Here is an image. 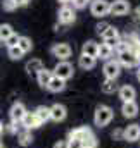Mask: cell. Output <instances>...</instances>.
<instances>
[{
	"label": "cell",
	"mask_w": 140,
	"mask_h": 148,
	"mask_svg": "<svg viewBox=\"0 0 140 148\" xmlns=\"http://www.w3.org/2000/svg\"><path fill=\"white\" fill-rule=\"evenodd\" d=\"M100 90H102V93H105V95H112V93L119 91L116 79H107V77L104 79V83L100 84Z\"/></svg>",
	"instance_id": "obj_22"
},
{
	"label": "cell",
	"mask_w": 140,
	"mask_h": 148,
	"mask_svg": "<svg viewBox=\"0 0 140 148\" xmlns=\"http://www.w3.org/2000/svg\"><path fill=\"white\" fill-rule=\"evenodd\" d=\"M132 16H133V21H135L137 24H140V5H139V7H135V9H133Z\"/></svg>",
	"instance_id": "obj_37"
},
{
	"label": "cell",
	"mask_w": 140,
	"mask_h": 148,
	"mask_svg": "<svg viewBox=\"0 0 140 148\" xmlns=\"http://www.w3.org/2000/svg\"><path fill=\"white\" fill-rule=\"evenodd\" d=\"M43 122L38 119V115H36L35 112H28L26 114V117H24V121H23V127L24 129H36V127H40Z\"/></svg>",
	"instance_id": "obj_14"
},
{
	"label": "cell",
	"mask_w": 140,
	"mask_h": 148,
	"mask_svg": "<svg viewBox=\"0 0 140 148\" xmlns=\"http://www.w3.org/2000/svg\"><path fill=\"white\" fill-rule=\"evenodd\" d=\"M118 95H119V98L123 100V103H126V102H135L137 91H135V88H133V86L125 84V86H121V88H119Z\"/></svg>",
	"instance_id": "obj_12"
},
{
	"label": "cell",
	"mask_w": 140,
	"mask_h": 148,
	"mask_svg": "<svg viewBox=\"0 0 140 148\" xmlns=\"http://www.w3.org/2000/svg\"><path fill=\"white\" fill-rule=\"evenodd\" d=\"M90 12L95 17H104L107 14H111V3L107 0H94L90 3Z\"/></svg>",
	"instance_id": "obj_4"
},
{
	"label": "cell",
	"mask_w": 140,
	"mask_h": 148,
	"mask_svg": "<svg viewBox=\"0 0 140 148\" xmlns=\"http://www.w3.org/2000/svg\"><path fill=\"white\" fill-rule=\"evenodd\" d=\"M125 140L133 143V141H140V126L139 124H130L128 127H125Z\"/></svg>",
	"instance_id": "obj_15"
},
{
	"label": "cell",
	"mask_w": 140,
	"mask_h": 148,
	"mask_svg": "<svg viewBox=\"0 0 140 148\" xmlns=\"http://www.w3.org/2000/svg\"><path fill=\"white\" fill-rule=\"evenodd\" d=\"M0 136H2V133H0Z\"/></svg>",
	"instance_id": "obj_44"
},
{
	"label": "cell",
	"mask_w": 140,
	"mask_h": 148,
	"mask_svg": "<svg viewBox=\"0 0 140 148\" xmlns=\"http://www.w3.org/2000/svg\"><path fill=\"white\" fill-rule=\"evenodd\" d=\"M137 79L140 81V67H139V71H137Z\"/></svg>",
	"instance_id": "obj_41"
},
{
	"label": "cell",
	"mask_w": 140,
	"mask_h": 148,
	"mask_svg": "<svg viewBox=\"0 0 140 148\" xmlns=\"http://www.w3.org/2000/svg\"><path fill=\"white\" fill-rule=\"evenodd\" d=\"M57 2H59V3H62V5H68L69 2H73V0H57Z\"/></svg>",
	"instance_id": "obj_40"
},
{
	"label": "cell",
	"mask_w": 140,
	"mask_h": 148,
	"mask_svg": "<svg viewBox=\"0 0 140 148\" xmlns=\"http://www.w3.org/2000/svg\"><path fill=\"white\" fill-rule=\"evenodd\" d=\"M0 45H2V40H0Z\"/></svg>",
	"instance_id": "obj_43"
},
{
	"label": "cell",
	"mask_w": 140,
	"mask_h": 148,
	"mask_svg": "<svg viewBox=\"0 0 140 148\" xmlns=\"http://www.w3.org/2000/svg\"><path fill=\"white\" fill-rule=\"evenodd\" d=\"M97 147H99V140L95 138V134H92L87 140H83V148H97Z\"/></svg>",
	"instance_id": "obj_30"
},
{
	"label": "cell",
	"mask_w": 140,
	"mask_h": 148,
	"mask_svg": "<svg viewBox=\"0 0 140 148\" xmlns=\"http://www.w3.org/2000/svg\"><path fill=\"white\" fill-rule=\"evenodd\" d=\"M78 64H80V67L81 69H85V71H90V69H94L95 67V64H97V59L95 57H88V55H80V59H78Z\"/></svg>",
	"instance_id": "obj_19"
},
{
	"label": "cell",
	"mask_w": 140,
	"mask_h": 148,
	"mask_svg": "<svg viewBox=\"0 0 140 148\" xmlns=\"http://www.w3.org/2000/svg\"><path fill=\"white\" fill-rule=\"evenodd\" d=\"M102 40H104V43H107L109 47H116L119 41H121V38H119V31L114 28V26H109L107 29H105V33L102 35Z\"/></svg>",
	"instance_id": "obj_10"
},
{
	"label": "cell",
	"mask_w": 140,
	"mask_h": 148,
	"mask_svg": "<svg viewBox=\"0 0 140 148\" xmlns=\"http://www.w3.org/2000/svg\"><path fill=\"white\" fill-rule=\"evenodd\" d=\"M121 112H123V115H125L126 119H133V117H137V114H139V105H137L135 102H126V103H123Z\"/></svg>",
	"instance_id": "obj_17"
},
{
	"label": "cell",
	"mask_w": 140,
	"mask_h": 148,
	"mask_svg": "<svg viewBox=\"0 0 140 148\" xmlns=\"http://www.w3.org/2000/svg\"><path fill=\"white\" fill-rule=\"evenodd\" d=\"M66 115H68V110H66V107H64V105L55 103V105H52V107H50V119H52L54 122H61V121H64V119H66Z\"/></svg>",
	"instance_id": "obj_13"
},
{
	"label": "cell",
	"mask_w": 140,
	"mask_h": 148,
	"mask_svg": "<svg viewBox=\"0 0 140 148\" xmlns=\"http://www.w3.org/2000/svg\"><path fill=\"white\" fill-rule=\"evenodd\" d=\"M42 69H45V67H43V62L40 59H31L30 62H26V73L28 74H38Z\"/></svg>",
	"instance_id": "obj_23"
},
{
	"label": "cell",
	"mask_w": 140,
	"mask_h": 148,
	"mask_svg": "<svg viewBox=\"0 0 140 148\" xmlns=\"http://www.w3.org/2000/svg\"><path fill=\"white\" fill-rule=\"evenodd\" d=\"M94 133H92V129L88 127V126H81V127H76V129H73V131H69L68 133V140H87L88 136H92Z\"/></svg>",
	"instance_id": "obj_11"
},
{
	"label": "cell",
	"mask_w": 140,
	"mask_h": 148,
	"mask_svg": "<svg viewBox=\"0 0 140 148\" xmlns=\"http://www.w3.org/2000/svg\"><path fill=\"white\" fill-rule=\"evenodd\" d=\"M17 43H19V36L14 33L12 36H10L9 40H7V41H5V47H7V48H12V47H17Z\"/></svg>",
	"instance_id": "obj_32"
},
{
	"label": "cell",
	"mask_w": 140,
	"mask_h": 148,
	"mask_svg": "<svg viewBox=\"0 0 140 148\" xmlns=\"http://www.w3.org/2000/svg\"><path fill=\"white\" fill-rule=\"evenodd\" d=\"M81 53L83 55H88V57H99V43H95V41H87V43H83V47H81Z\"/></svg>",
	"instance_id": "obj_16"
},
{
	"label": "cell",
	"mask_w": 140,
	"mask_h": 148,
	"mask_svg": "<svg viewBox=\"0 0 140 148\" xmlns=\"http://www.w3.org/2000/svg\"><path fill=\"white\" fill-rule=\"evenodd\" d=\"M54 148H68V141H57Z\"/></svg>",
	"instance_id": "obj_38"
},
{
	"label": "cell",
	"mask_w": 140,
	"mask_h": 148,
	"mask_svg": "<svg viewBox=\"0 0 140 148\" xmlns=\"http://www.w3.org/2000/svg\"><path fill=\"white\" fill-rule=\"evenodd\" d=\"M102 71H104V76L107 79H116V77L119 76V73H121V64L118 62V59H116V60H114V59L105 60Z\"/></svg>",
	"instance_id": "obj_6"
},
{
	"label": "cell",
	"mask_w": 140,
	"mask_h": 148,
	"mask_svg": "<svg viewBox=\"0 0 140 148\" xmlns=\"http://www.w3.org/2000/svg\"><path fill=\"white\" fill-rule=\"evenodd\" d=\"M118 62L125 67H137L140 66V53L133 52V50H126L118 53Z\"/></svg>",
	"instance_id": "obj_2"
},
{
	"label": "cell",
	"mask_w": 140,
	"mask_h": 148,
	"mask_svg": "<svg viewBox=\"0 0 140 148\" xmlns=\"http://www.w3.org/2000/svg\"><path fill=\"white\" fill-rule=\"evenodd\" d=\"M12 35H14V29H12L10 24H0V40H2V43H5Z\"/></svg>",
	"instance_id": "obj_25"
},
{
	"label": "cell",
	"mask_w": 140,
	"mask_h": 148,
	"mask_svg": "<svg viewBox=\"0 0 140 148\" xmlns=\"http://www.w3.org/2000/svg\"><path fill=\"white\" fill-rule=\"evenodd\" d=\"M73 74H74V67L71 66L68 60H59L57 66L54 67V76H57V77H61L64 81H68L69 77H73Z\"/></svg>",
	"instance_id": "obj_3"
},
{
	"label": "cell",
	"mask_w": 140,
	"mask_h": 148,
	"mask_svg": "<svg viewBox=\"0 0 140 148\" xmlns=\"http://www.w3.org/2000/svg\"><path fill=\"white\" fill-rule=\"evenodd\" d=\"M132 10L128 0H114L111 3V16H126Z\"/></svg>",
	"instance_id": "obj_9"
},
{
	"label": "cell",
	"mask_w": 140,
	"mask_h": 148,
	"mask_svg": "<svg viewBox=\"0 0 140 148\" xmlns=\"http://www.w3.org/2000/svg\"><path fill=\"white\" fill-rule=\"evenodd\" d=\"M17 143H19L21 147H30V145L33 143V134H31V131H30V129L19 131V133H17Z\"/></svg>",
	"instance_id": "obj_21"
},
{
	"label": "cell",
	"mask_w": 140,
	"mask_h": 148,
	"mask_svg": "<svg viewBox=\"0 0 140 148\" xmlns=\"http://www.w3.org/2000/svg\"><path fill=\"white\" fill-rule=\"evenodd\" d=\"M76 21V14H74V7L69 5H62L61 10H59V23L64 24V26H69Z\"/></svg>",
	"instance_id": "obj_7"
},
{
	"label": "cell",
	"mask_w": 140,
	"mask_h": 148,
	"mask_svg": "<svg viewBox=\"0 0 140 148\" xmlns=\"http://www.w3.org/2000/svg\"><path fill=\"white\" fill-rule=\"evenodd\" d=\"M35 114L38 115V119H40L42 122H47V121L50 119V107H45V105H40V107H36Z\"/></svg>",
	"instance_id": "obj_26"
},
{
	"label": "cell",
	"mask_w": 140,
	"mask_h": 148,
	"mask_svg": "<svg viewBox=\"0 0 140 148\" xmlns=\"http://www.w3.org/2000/svg\"><path fill=\"white\" fill-rule=\"evenodd\" d=\"M109 26H111L109 23H105V21H102V23H99V24L95 26V29H97V33H99V35L102 36V35H104V33H105V29H107Z\"/></svg>",
	"instance_id": "obj_33"
},
{
	"label": "cell",
	"mask_w": 140,
	"mask_h": 148,
	"mask_svg": "<svg viewBox=\"0 0 140 148\" xmlns=\"http://www.w3.org/2000/svg\"><path fill=\"white\" fill-rule=\"evenodd\" d=\"M19 129V124L17 122H10V124H5V133H9V134H16V133H19L17 131Z\"/></svg>",
	"instance_id": "obj_31"
},
{
	"label": "cell",
	"mask_w": 140,
	"mask_h": 148,
	"mask_svg": "<svg viewBox=\"0 0 140 148\" xmlns=\"http://www.w3.org/2000/svg\"><path fill=\"white\" fill-rule=\"evenodd\" d=\"M52 77H54V73L49 71V69H42L40 73L36 74V81H38V84H40L42 88H47L49 83L52 81Z\"/></svg>",
	"instance_id": "obj_18"
},
{
	"label": "cell",
	"mask_w": 140,
	"mask_h": 148,
	"mask_svg": "<svg viewBox=\"0 0 140 148\" xmlns=\"http://www.w3.org/2000/svg\"><path fill=\"white\" fill-rule=\"evenodd\" d=\"M0 148H3V145H2V143H0Z\"/></svg>",
	"instance_id": "obj_42"
},
{
	"label": "cell",
	"mask_w": 140,
	"mask_h": 148,
	"mask_svg": "<svg viewBox=\"0 0 140 148\" xmlns=\"http://www.w3.org/2000/svg\"><path fill=\"white\" fill-rule=\"evenodd\" d=\"M64 88H66V81L61 79V77H57V76H54L52 81H50L49 86H47V90L52 91V93H59V91H62Z\"/></svg>",
	"instance_id": "obj_20"
},
{
	"label": "cell",
	"mask_w": 140,
	"mask_h": 148,
	"mask_svg": "<svg viewBox=\"0 0 140 148\" xmlns=\"http://www.w3.org/2000/svg\"><path fill=\"white\" fill-rule=\"evenodd\" d=\"M114 140H125V129H114L111 134Z\"/></svg>",
	"instance_id": "obj_35"
},
{
	"label": "cell",
	"mask_w": 140,
	"mask_h": 148,
	"mask_svg": "<svg viewBox=\"0 0 140 148\" xmlns=\"http://www.w3.org/2000/svg\"><path fill=\"white\" fill-rule=\"evenodd\" d=\"M88 2H90V0H73V7H74V9H85Z\"/></svg>",
	"instance_id": "obj_36"
},
{
	"label": "cell",
	"mask_w": 140,
	"mask_h": 148,
	"mask_svg": "<svg viewBox=\"0 0 140 148\" xmlns=\"http://www.w3.org/2000/svg\"><path fill=\"white\" fill-rule=\"evenodd\" d=\"M50 53L54 57H57L59 60H68L71 57V53H73V50H71V47L68 43H55L50 48Z\"/></svg>",
	"instance_id": "obj_5"
},
{
	"label": "cell",
	"mask_w": 140,
	"mask_h": 148,
	"mask_svg": "<svg viewBox=\"0 0 140 148\" xmlns=\"http://www.w3.org/2000/svg\"><path fill=\"white\" fill-rule=\"evenodd\" d=\"M7 53H9V57H10L12 60H19V59L24 55V52H23L19 47H12V48H7Z\"/></svg>",
	"instance_id": "obj_28"
},
{
	"label": "cell",
	"mask_w": 140,
	"mask_h": 148,
	"mask_svg": "<svg viewBox=\"0 0 140 148\" xmlns=\"http://www.w3.org/2000/svg\"><path fill=\"white\" fill-rule=\"evenodd\" d=\"M30 2H31V0H17V3H19V7H21V5H28Z\"/></svg>",
	"instance_id": "obj_39"
},
{
	"label": "cell",
	"mask_w": 140,
	"mask_h": 148,
	"mask_svg": "<svg viewBox=\"0 0 140 148\" xmlns=\"http://www.w3.org/2000/svg\"><path fill=\"white\" fill-rule=\"evenodd\" d=\"M17 47H19L24 53H28V52H31L33 43H31V40H30L28 36H19V43H17Z\"/></svg>",
	"instance_id": "obj_27"
},
{
	"label": "cell",
	"mask_w": 140,
	"mask_h": 148,
	"mask_svg": "<svg viewBox=\"0 0 140 148\" xmlns=\"http://www.w3.org/2000/svg\"><path fill=\"white\" fill-rule=\"evenodd\" d=\"M2 7H3V10H7V12H12V10H16V9L19 7V3H17V0H3V2H2Z\"/></svg>",
	"instance_id": "obj_29"
},
{
	"label": "cell",
	"mask_w": 140,
	"mask_h": 148,
	"mask_svg": "<svg viewBox=\"0 0 140 148\" xmlns=\"http://www.w3.org/2000/svg\"><path fill=\"white\" fill-rule=\"evenodd\" d=\"M112 53H114V48L109 47L107 43H100V45H99V57H100L102 60H111Z\"/></svg>",
	"instance_id": "obj_24"
},
{
	"label": "cell",
	"mask_w": 140,
	"mask_h": 148,
	"mask_svg": "<svg viewBox=\"0 0 140 148\" xmlns=\"http://www.w3.org/2000/svg\"><path fill=\"white\" fill-rule=\"evenodd\" d=\"M68 148H83V141L81 140H68Z\"/></svg>",
	"instance_id": "obj_34"
},
{
	"label": "cell",
	"mask_w": 140,
	"mask_h": 148,
	"mask_svg": "<svg viewBox=\"0 0 140 148\" xmlns=\"http://www.w3.org/2000/svg\"><path fill=\"white\" fill-rule=\"evenodd\" d=\"M112 117H114V112H112V109L109 105H99L95 109L94 122H95L97 127H104V126H107L112 121Z\"/></svg>",
	"instance_id": "obj_1"
},
{
	"label": "cell",
	"mask_w": 140,
	"mask_h": 148,
	"mask_svg": "<svg viewBox=\"0 0 140 148\" xmlns=\"http://www.w3.org/2000/svg\"><path fill=\"white\" fill-rule=\"evenodd\" d=\"M9 114H10V121H12V122L23 124V121H24L28 110H26V107H24L21 102H16V103L10 107V112H9Z\"/></svg>",
	"instance_id": "obj_8"
}]
</instances>
